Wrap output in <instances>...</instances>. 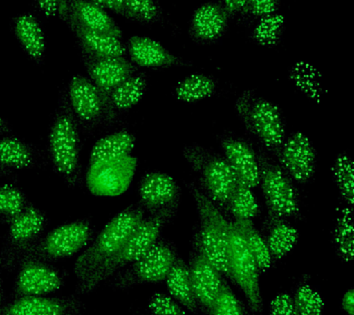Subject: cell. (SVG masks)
Wrapping results in <instances>:
<instances>
[{
	"label": "cell",
	"instance_id": "1",
	"mask_svg": "<svg viewBox=\"0 0 354 315\" xmlns=\"http://www.w3.org/2000/svg\"><path fill=\"white\" fill-rule=\"evenodd\" d=\"M48 149L55 173L69 187H77L82 182L80 126L64 91L50 127Z\"/></svg>",
	"mask_w": 354,
	"mask_h": 315
},
{
	"label": "cell",
	"instance_id": "2",
	"mask_svg": "<svg viewBox=\"0 0 354 315\" xmlns=\"http://www.w3.org/2000/svg\"><path fill=\"white\" fill-rule=\"evenodd\" d=\"M145 214L140 204H131L104 227L75 262L73 270L77 283L84 281L120 253Z\"/></svg>",
	"mask_w": 354,
	"mask_h": 315
},
{
	"label": "cell",
	"instance_id": "3",
	"mask_svg": "<svg viewBox=\"0 0 354 315\" xmlns=\"http://www.w3.org/2000/svg\"><path fill=\"white\" fill-rule=\"evenodd\" d=\"M178 207H168L162 211L144 217L120 253L107 264L100 267L84 281L77 283V292L84 294L93 292L102 282L112 278L119 271L140 258L160 239V232L176 217Z\"/></svg>",
	"mask_w": 354,
	"mask_h": 315
},
{
	"label": "cell",
	"instance_id": "4",
	"mask_svg": "<svg viewBox=\"0 0 354 315\" xmlns=\"http://www.w3.org/2000/svg\"><path fill=\"white\" fill-rule=\"evenodd\" d=\"M188 190L195 200L199 225L194 239L216 269L230 278L228 262L229 220L221 209L203 192L196 182H187Z\"/></svg>",
	"mask_w": 354,
	"mask_h": 315
},
{
	"label": "cell",
	"instance_id": "5",
	"mask_svg": "<svg viewBox=\"0 0 354 315\" xmlns=\"http://www.w3.org/2000/svg\"><path fill=\"white\" fill-rule=\"evenodd\" d=\"M182 152L198 175L199 189L218 209L227 210L238 181L223 155L198 144L185 146Z\"/></svg>",
	"mask_w": 354,
	"mask_h": 315
},
{
	"label": "cell",
	"instance_id": "6",
	"mask_svg": "<svg viewBox=\"0 0 354 315\" xmlns=\"http://www.w3.org/2000/svg\"><path fill=\"white\" fill-rule=\"evenodd\" d=\"M235 109L246 130L278 157L286 140L283 116L279 108L254 91L245 90L238 97Z\"/></svg>",
	"mask_w": 354,
	"mask_h": 315
},
{
	"label": "cell",
	"instance_id": "7",
	"mask_svg": "<svg viewBox=\"0 0 354 315\" xmlns=\"http://www.w3.org/2000/svg\"><path fill=\"white\" fill-rule=\"evenodd\" d=\"M93 239V229L88 218L69 221L41 237L24 254L21 262L32 259L50 262L68 258L87 247Z\"/></svg>",
	"mask_w": 354,
	"mask_h": 315
},
{
	"label": "cell",
	"instance_id": "8",
	"mask_svg": "<svg viewBox=\"0 0 354 315\" xmlns=\"http://www.w3.org/2000/svg\"><path fill=\"white\" fill-rule=\"evenodd\" d=\"M259 185L261 187L268 213L276 217L295 218L300 216L301 204L293 180L281 164L268 154L260 152Z\"/></svg>",
	"mask_w": 354,
	"mask_h": 315
},
{
	"label": "cell",
	"instance_id": "9",
	"mask_svg": "<svg viewBox=\"0 0 354 315\" xmlns=\"http://www.w3.org/2000/svg\"><path fill=\"white\" fill-rule=\"evenodd\" d=\"M177 257L174 243L159 239L137 261L112 276L113 287L124 290L138 285L165 281Z\"/></svg>",
	"mask_w": 354,
	"mask_h": 315
},
{
	"label": "cell",
	"instance_id": "10",
	"mask_svg": "<svg viewBox=\"0 0 354 315\" xmlns=\"http://www.w3.org/2000/svg\"><path fill=\"white\" fill-rule=\"evenodd\" d=\"M228 262L230 279L242 290L252 312L263 311L259 270L235 221L229 220Z\"/></svg>",
	"mask_w": 354,
	"mask_h": 315
},
{
	"label": "cell",
	"instance_id": "11",
	"mask_svg": "<svg viewBox=\"0 0 354 315\" xmlns=\"http://www.w3.org/2000/svg\"><path fill=\"white\" fill-rule=\"evenodd\" d=\"M69 104L80 126L85 132L93 133L101 126H111L118 120V113L107 107L102 94L90 79L76 75L69 82Z\"/></svg>",
	"mask_w": 354,
	"mask_h": 315
},
{
	"label": "cell",
	"instance_id": "12",
	"mask_svg": "<svg viewBox=\"0 0 354 315\" xmlns=\"http://www.w3.org/2000/svg\"><path fill=\"white\" fill-rule=\"evenodd\" d=\"M46 212L30 204L8 224L7 236L0 254V267L12 271L18 268L24 254L43 234L47 225Z\"/></svg>",
	"mask_w": 354,
	"mask_h": 315
},
{
	"label": "cell",
	"instance_id": "13",
	"mask_svg": "<svg viewBox=\"0 0 354 315\" xmlns=\"http://www.w3.org/2000/svg\"><path fill=\"white\" fill-rule=\"evenodd\" d=\"M138 159L129 156L88 163V189L94 195L116 196L126 192L137 170Z\"/></svg>",
	"mask_w": 354,
	"mask_h": 315
},
{
	"label": "cell",
	"instance_id": "14",
	"mask_svg": "<svg viewBox=\"0 0 354 315\" xmlns=\"http://www.w3.org/2000/svg\"><path fill=\"white\" fill-rule=\"evenodd\" d=\"M83 63L88 79L98 88L107 107L118 113L111 102V94L124 80L137 72L138 66L124 57L94 58L83 55Z\"/></svg>",
	"mask_w": 354,
	"mask_h": 315
},
{
	"label": "cell",
	"instance_id": "15",
	"mask_svg": "<svg viewBox=\"0 0 354 315\" xmlns=\"http://www.w3.org/2000/svg\"><path fill=\"white\" fill-rule=\"evenodd\" d=\"M279 164L293 182L306 184L315 175L317 154L312 141L301 132L286 137L278 155Z\"/></svg>",
	"mask_w": 354,
	"mask_h": 315
},
{
	"label": "cell",
	"instance_id": "16",
	"mask_svg": "<svg viewBox=\"0 0 354 315\" xmlns=\"http://www.w3.org/2000/svg\"><path fill=\"white\" fill-rule=\"evenodd\" d=\"M64 284L59 270L49 262L38 260H24L18 267L14 295L46 296L57 292Z\"/></svg>",
	"mask_w": 354,
	"mask_h": 315
},
{
	"label": "cell",
	"instance_id": "17",
	"mask_svg": "<svg viewBox=\"0 0 354 315\" xmlns=\"http://www.w3.org/2000/svg\"><path fill=\"white\" fill-rule=\"evenodd\" d=\"M138 198L144 211L154 214L171 207H179L181 187L173 177L162 171H149L138 182Z\"/></svg>",
	"mask_w": 354,
	"mask_h": 315
},
{
	"label": "cell",
	"instance_id": "18",
	"mask_svg": "<svg viewBox=\"0 0 354 315\" xmlns=\"http://www.w3.org/2000/svg\"><path fill=\"white\" fill-rule=\"evenodd\" d=\"M188 267L196 303L209 312L224 281L194 238Z\"/></svg>",
	"mask_w": 354,
	"mask_h": 315
},
{
	"label": "cell",
	"instance_id": "19",
	"mask_svg": "<svg viewBox=\"0 0 354 315\" xmlns=\"http://www.w3.org/2000/svg\"><path fill=\"white\" fill-rule=\"evenodd\" d=\"M58 13L76 35L83 55L94 58L124 57L126 46L120 39L88 29L76 21L68 11V1L61 0Z\"/></svg>",
	"mask_w": 354,
	"mask_h": 315
},
{
	"label": "cell",
	"instance_id": "20",
	"mask_svg": "<svg viewBox=\"0 0 354 315\" xmlns=\"http://www.w3.org/2000/svg\"><path fill=\"white\" fill-rule=\"evenodd\" d=\"M0 315H82V303L76 296H24L1 307Z\"/></svg>",
	"mask_w": 354,
	"mask_h": 315
},
{
	"label": "cell",
	"instance_id": "21",
	"mask_svg": "<svg viewBox=\"0 0 354 315\" xmlns=\"http://www.w3.org/2000/svg\"><path fill=\"white\" fill-rule=\"evenodd\" d=\"M220 145L223 155L232 168L237 181L253 188L259 185V158L246 141L232 135H224Z\"/></svg>",
	"mask_w": 354,
	"mask_h": 315
},
{
	"label": "cell",
	"instance_id": "22",
	"mask_svg": "<svg viewBox=\"0 0 354 315\" xmlns=\"http://www.w3.org/2000/svg\"><path fill=\"white\" fill-rule=\"evenodd\" d=\"M127 50L136 66L147 68H168L185 66L187 62L166 49L159 41L146 36H132Z\"/></svg>",
	"mask_w": 354,
	"mask_h": 315
},
{
	"label": "cell",
	"instance_id": "23",
	"mask_svg": "<svg viewBox=\"0 0 354 315\" xmlns=\"http://www.w3.org/2000/svg\"><path fill=\"white\" fill-rule=\"evenodd\" d=\"M229 14L223 6L209 2L199 6L191 18V37L198 43H212L220 38L228 25Z\"/></svg>",
	"mask_w": 354,
	"mask_h": 315
},
{
	"label": "cell",
	"instance_id": "24",
	"mask_svg": "<svg viewBox=\"0 0 354 315\" xmlns=\"http://www.w3.org/2000/svg\"><path fill=\"white\" fill-rule=\"evenodd\" d=\"M273 260H281L295 248L299 239L297 229L284 218L268 213L262 232Z\"/></svg>",
	"mask_w": 354,
	"mask_h": 315
},
{
	"label": "cell",
	"instance_id": "25",
	"mask_svg": "<svg viewBox=\"0 0 354 315\" xmlns=\"http://www.w3.org/2000/svg\"><path fill=\"white\" fill-rule=\"evenodd\" d=\"M69 14L82 26L113 37L122 39V30L115 19L104 10L88 0H68Z\"/></svg>",
	"mask_w": 354,
	"mask_h": 315
},
{
	"label": "cell",
	"instance_id": "26",
	"mask_svg": "<svg viewBox=\"0 0 354 315\" xmlns=\"http://www.w3.org/2000/svg\"><path fill=\"white\" fill-rule=\"evenodd\" d=\"M40 151L16 137L0 138V162L10 170H29L40 167Z\"/></svg>",
	"mask_w": 354,
	"mask_h": 315
},
{
	"label": "cell",
	"instance_id": "27",
	"mask_svg": "<svg viewBox=\"0 0 354 315\" xmlns=\"http://www.w3.org/2000/svg\"><path fill=\"white\" fill-rule=\"evenodd\" d=\"M13 30L27 55L36 63L41 62L46 52V37L37 19L32 14H21L14 19Z\"/></svg>",
	"mask_w": 354,
	"mask_h": 315
},
{
	"label": "cell",
	"instance_id": "28",
	"mask_svg": "<svg viewBox=\"0 0 354 315\" xmlns=\"http://www.w3.org/2000/svg\"><path fill=\"white\" fill-rule=\"evenodd\" d=\"M135 144V135L127 130L113 132L96 141L91 149L88 163L129 156L134 151Z\"/></svg>",
	"mask_w": 354,
	"mask_h": 315
},
{
	"label": "cell",
	"instance_id": "29",
	"mask_svg": "<svg viewBox=\"0 0 354 315\" xmlns=\"http://www.w3.org/2000/svg\"><path fill=\"white\" fill-rule=\"evenodd\" d=\"M165 281L171 297L188 311L196 312L198 303L194 294L189 267L181 257H177Z\"/></svg>",
	"mask_w": 354,
	"mask_h": 315
},
{
	"label": "cell",
	"instance_id": "30",
	"mask_svg": "<svg viewBox=\"0 0 354 315\" xmlns=\"http://www.w3.org/2000/svg\"><path fill=\"white\" fill-rule=\"evenodd\" d=\"M217 82L209 75L194 73L188 75L176 85L174 97L180 102H192L203 101L214 95Z\"/></svg>",
	"mask_w": 354,
	"mask_h": 315
},
{
	"label": "cell",
	"instance_id": "31",
	"mask_svg": "<svg viewBox=\"0 0 354 315\" xmlns=\"http://www.w3.org/2000/svg\"><path fill=\"white\" fill-rule=\"evenodd\" d=\"M333 243L337 256L344 262L353 261L354 253L353 207L339 209L333 229Z\"/></svg>",
	"mask_w": 354,
	"mask_h": 315
},
{
	"label": "cell",
	"instance_id": "32",
	"mask_svg": "<svg viewBox=\"0 0 354 315\" xmlns=\"http://www.w3.org/2000/svg\"><path fill=\"white\" fill-rule=\"evenodd\" d=\"M147 87L145 74H133L113 90L111 94L113 107L118 113L132 109L145 95Z\"/></svg>",
	"mask_w": 354,
	"mask_h": 315
},
{
	"label": "cell",
	"instance_id": "33",
	"mask_svg": "<svg viewBox=\"0 0 354 315\" xmlns=\"http://www.w3.org/2000/svg\"><path fill=\"white\" fill-rule=\"evenodd\" d=\"M242 231L243 239L256 261L259 272H266L272 265V257L261 232L257 231L253 220H234Z\"/></svg>",
	"mask_w": 354,
	"mask_h": 315
},
{
	"label": "cell",
	"instance_id": "34",
	"mask_svg": "<svg viewBox=\"0 0 354 315\" xmlns=\"http://www.w3.org/2000/svg\"><path fill=\"white\" fill-rule=\"evenodd\" d=\"M226 211L234 216V220H253L257 218L259 214V204L252 188L237 182Z\"/></svg>",
	"mask_w": 354,
	"mask_h": 315
},
{
	"label": "cell",
	"instance_id": "35",
	"mask_svg": "<svg viewBox=\"0 0 354 315\" xmlns=\"http://www.w3.org/2000/svg\"><path fill=\"white\" fill-rule=\"evenodd\" d=\"M335 184L347 206L354 204V168L353 162L347 153H340L335 158L331 168Z\"/></svg>",
	"mask_w": 354,
	"mask_h": 315
},
{
	"label": "cell",
	"instance_id": "36",
	"mask_svg": "<svg viewBox=\"0 0 354 315\" xmlns=\"http://www.w3.org/2000/svg\"><path fill=\"white\" fill-rule=\"evenodd\" d=\"M26 195L13 184H0V224H10L30 204Z\"/></svg>",
	"mask_w": 354,
	"mask_h": 315
},
{
	"label": "cell",
	"instance_id": "37",
	"mask_svg": "<svg viewBox=\"0 0 354 315\" xmlns=\"http://www.w3.org/2000/svg\"><path fill=\"white\" fill-rule=\"evenodd\" d=\"M284 24L285 17L282 14L273 13L263 17L254 27L253 39L260 46H276L281 40Z\"/></svg>",
	"mask_w": 354,
	"mask_h": 315
},
{
	"label": "cell",
	"instance_id": "38",
	"mask_svg": "<svg viewBox=\"0 0 354 315\" xmlns=\"http://www.w3.org/2000/svg\"><path fill=\"white\" fill-rule=\"evenodd\" d=\"M292 298L298 315H322L323 298L309 285L304 284L298 287Z\"/></svg>",
	"mask_w": 354,
	"mask_h": 315
},
{
	"label": "cell",
	"instance_id": "39",
	"mask_svg": "<svg viewBox=\"0 0 354 315\" xmlns=\"http://www.w3.org/2000/svg\"><path fill=\"white\" fill-rule=\"evenodd\" d=\"M290 77L295 85L310 96L317 97L321 90L320 75L315 68L306 63H298L293 66Z\"/></svg>",
	"mask_w": 354,
	"mask_h": 315
},
{
	"label": "cell",
	"instance_id": "40",
	"mask_svg": "<svg viewBox=\"0 0 354 315\" xmlns=\"http://www.w3.org/2000/svg\"><path fill=\"white\" fill-rule=\"evenodd\" d=\"M127 18L151 23L160 18L159 6L155 0H121Z\"/></svg>",
	"mask_w": 354,
	"mask_h": 315
},
{
	"label": "cell",
	"instance_id": "41",
	"mask_svg": "<svg viewBox=\"0 0 354 315\" xmlns=\"http://www.w3.org/2000/svg\"><path fill=\"white\" fill-rule=\"evenodd\" d=\"M210 315H248L243 304L223 282L220 292L209 309Z\"/></svg>",
	"mask_w": 354,
	"mask_h": 315
},
{
	"label": "cell",
	"instance_id": "42",
	"mask_svg": "<svg viewBox=\"0 0 354 315\" xmlns=\"http://www.w3.org/2000/svg\"><path fill=\"white\" fill-rule=\"evenodd\" d=\"M149 309L151 315H185L179 303L165 293H154L149 298Z\"/></svg>",
	"mask_w": 354,
	"mask_h": 315
},
{
	"label": "cell",
	"instance_id": "43",
	"mask_svg": "<svg viewBox=\"0 0 354 315\" xmlns=\"http://www.w3.org/2000/svg\"><path fill=\"white\" fill-rule=\"evenodd\" d=\"M279 4V0H248L243 10L251 15L263 18L276 13Z\"/></svg>",
	"mask_w": 354,
	"mask_h": 315
},
{
	"label": "cell",
	"instance_id": "44",
	"mask_svg": "<svg viewBox=\"0 0 354 315\" xmlns=\"http://www.w3.org/2000/svg\"><path fill=\"white\" fill-rule=\"evenodd\" d=\"M270 315H298L295 301L288 293H281L270 303Z\"/></svg>",
	"mask_w": 354,
	"mask_h": 315
},
{
	"label": "cell",
	"instance_id": "45",
	"mask_svg": "<svg viewBox=\"0 0 354 315\" xmlns=\"http://www.w3.org/2000/svg\"><path fill=\"white\" fill-rule=\"evenodd\" d=\"M88 1L93 3V4L102 8L112 10L113 12L119 14V15L127 17L126 10H124L121 0H88Z\"/></svg>",
	"mask_w": 354,
	"mask_h": 315
},
{
	"label": "cell",
	"instance_id": "46",
	"mask_svg": "<svg viewBox=\"0 0 354 315\" xmlns=\"http://www.w3.org/2000/svg\"><path fill=\"white\" fill-rule=\"evenodd\" d=\"M39 8L47 17H54L58 13L61 0H36Z\"/></svg>",
	"mask_w": 354,
	"mask_h": 315
},
{
	"label": "cell",
	"instance_id": "47",
	"mask_svg": "<svg viewBox=\"0 0 354 315\" xmlns=\"http://www.w3.org/2000/svg\"><path fill=\"white\" fill-rule=\"evenodd\" d=\"M343 311L348 315H354V290L353 287L347 290L343 295L342 300Z\"/></svg>",
	"mask_w": 354,
	"mask_h": 315
},
{
	"label": "cell",
	"instance_id": "48",
	"mask_svg": "<svg viewBox=\"0 0 354 315\" xmlns=\"http://www.w3.org/2000/svg\"><path fill=\"white\" fill-rule=\"evenodd\" d=\"M248 2V0H224L223 8L230 15L243 10Z\"/></svg>",
	"mask_w": 354,
	"mask_h": 315
},
{
	"label": "cell",
	"instance_id": "49",
	"mask_svg": "<svg viewBox=\"0 0 354 315\" xmlns=\"http://www.w3.org/2000/svg\"><path fill=\"white\" fill-rule=\"evenodd\" d=\"M0 178H7L13 180V181H17V180H18V176H17V174L14 173L13 170H10V169L5 167V166L0 162Z\"/></svg>",
	"mask_w": 354,
	"mask_h": 315
},
{
	"label": "cell",
	"instance_id": "50",
	"mask_svg": "<svg viewBox=\"0 0 354 315\" xmlns=\"http://www.w3.org/2000/svg\"><path fill=\"white\" fill-rule=\"evenodd\" d=\"M11 131L10 124L0 115V135L6 134Z\"/></svg>",
	"mask_w": 354,
	"mask_h": 315
},
{
	"label": "cell",
	"instance_id": "51",
	"mask_svg": "<svg viewBox=\"0 0 354 315\" xmlns=\"http://www.w3.org/2000/svg\"><path fill=\"white\" fill-rule=\"evenodd\" d=\"M3 295H4V292H3V287L1 281H0V304L2 303Z\"/></svg>",
	"mask_w": 354,
	"mask_h": 315
},
{
	"label": "cell",
	"instance_id": "52",
	"mask_svg": "<svg viewBox=\"0 0 354 315\" xmlns=\"http://www.w3.org/2000/svg\"><path fill=\"white\" fill-rule=\"evenodd\" d=\"M149 315H151V314H149Z\"/></svg>",
	"mask_w": 354,
	"mask_h": 315
}]
</instances>
